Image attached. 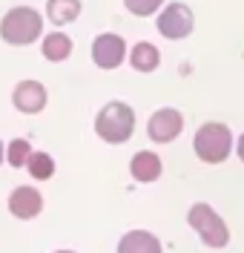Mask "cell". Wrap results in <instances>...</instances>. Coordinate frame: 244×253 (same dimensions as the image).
Returning <instances> with one entry per match:
<instances>
[{"mask_svg":"<svg viewBox=\"0 0 244 253\" xmlns=\"http://www.w3.org/2000/svg\"><path fill=\"white\" fill-rule=\"evenodd\" d=\"M95 132L101 141L106 144H124L135 132V112L124 101H109L106 107H101L95 118Z\"/></svg>","mask_w":244,"mask_h":253,"instance_id":"obj_1","label":"cell"},{"mask_svg":"<svg viewBox=\"0 0 244 253\" xmlns=\"http://www.w3.org/2000/svg\"><path fill=\"white\" fill-rule=\"evenodd\" d=\"M193 150L204 164H221V161H227L230 153H233V132H230V126L221 124V121L201 124L193 138Z\"/></svg>","mask_w":244,"mask_h":253,"instance_id":"obj_2","label":"cell"},{"mask_svg":"<svg viewBox=\"0 0 244 253\" xmlns=\"http://www.w3.org/2000/svg\"><path fill=\"white\" fill-rule=\"evenodd\" d=\"M43 32V17L29 6H17L12 12H6L0 20V38L12 46H26L37 41V35Z\"/></svg>","mask_w":244,"mask_h":253,"instance_id":"obj_3","label":"cell"},{"mask_svg":"<svg viewBox=\"0 0 244 253\" xmlns=\"http://www.w3.org/2000/svg\"><path fill=\"white\" fill-rule=\"evenodd\" d=\"M187 224L201 236V242H204L207 248H215V251H218V248H227L230 227L224 224V219H221L207 202H195V205L190 207V213H187Z\"/></svg>","mask_w":244,"mask_h":253,"instance_id":"obj_4","label":"cell"},{"mask_svg":"<svg viewBox=\"0 0 244 253\" xmlns=\"http://www.w3.org/2000/svg\"><path fill=\"white\" fill-rule=\"evenodd\" d=\"M193 26H195V15L187 3H167L164 12L158 15V32L170 41H181V38H190L193 35Z\"/></svg>","mask_w":244,"mask_h":253,"instance_id":"obj_5","label":"cell"},{"mask_svg":"<svg viewBox=\"0 0 244 253\" xmlns=\"http://www.w3.org/2000/svg\"><path fill=\"white\" fill-rule=\"evenodd\" d=\"M184 129V115L173 107H164V110H155L146 121V135L155 144H170L175 141Z\"/></svg>","mask_w":244,"mask_h":253,"instance_id":"obj_6","label":"cell"},{"mask_svg":"<svg viewBox=\"0 0 244 253\" xmlns=\"http://www.w3.org/2000/svg\"><path fill=\"white\" fill-rule=\"evenodd\" d=\"M127 58V43L121 35H98L95 43H92V61L101 66V69H118Z\"/></svg>","mask_w":244,"mask_h":253,"instance_id":"obj_7","label":"cell"},{"mask_svg":"<svg viewBox=\"0 0 244 253\" xmlns=\"http://www.w3.org/2000/svg\"><path fill=\"white\" fill-rule=\"evenodd\" d=\"M12 101L20 112L35 115V112H40L46 107V86L37 84V81H20L15 86V92H12Z\"/></svg>","mask_w":244,"mask_h":253,"instance_id":"obj_8","label":"cell"},{"mask_svg":"<svg viewBox=\"0 0 244 253\" xmlns=\"http://www.w3.org/2000/svg\"><path fill=\"white\" fill-rule=\"evenodd\" d=\"M9 210L17 219H35L43 210V196L35 187H17L9 196Z\"/></svg>","mask_w":244,"mask_h":253,"instance_id":"obj_9","label":"cell"},{"mask_svg":"<svg viewBox=\"0 0 244 253\" xmlns=\"http://www.w3.org/2000/svg\"><path fill=\"white\" fill-rule=\"evenodd\" d=\"M161 158L155 156L152 150H141V153H135L130 161V173L135 181H141V184H149V181H158L161 178Z\"/></svg>","mask_w":244,"mask_h":253,"instance_id":"obj_10","label":"cell"},{"mask_svg":"<svg viewBox=\"0 0 244 253\" xmlns=\"http://www.w3.org/2000/svg\"><path fill=\"white\" fill-rule=\"evenodd\" d=\"M118 253H164L161 242L149 230H130L118 242Z\"/></svg>","mask_w":244,"mask_h":253,"instance_id":"obj_11","label":"cell"},{"mask_svg":"<svg viewBox=\"0 0 244 253\" xmlns=\"http://www.w3.org/2000/svg\"><path fill=\"white\" fill-rule=\"evenodd\" d=\"M130 63L135 72H155L158 69V63H161V52L155 43H149V41H141V43H135L130 49Z\"/></svg>","mask_w":244,"mask_h":253,"instance_id":"obj_12","label":"cell"},{"mask_svg":"<svg viewBox=\"0 0 244 253\" xmlns=\"http://www.w3.org/2000/svg\"><path fill=\"white\" fill-rule=\"evenodd\" d=\"M81 9V0H49L46 3V15L55 26H66V23L78 20Z\"/></svg>","mask_w":244,"mask_h":253,"instance_id":"obj_13","label":"cell"},{"mask_svg":"<svg viewBox=\"0 0 244 253\" xmlns=\"http://www.w3.org/2000/svg\"><path fill=\"white\" fill-rule=\"evenodd\" d=\"M43 58L46 61H66L69 55H72V41H69V35H64V32H52V35H46L43 38Z\"/></svg>","mask_w":244,"mask_h":253,"instance_id":"obj_14","label":"cell"},{"mask_svg":"<svg viewBox=\"0 0 244 253\" xmlns=\"http://www.w3.org/2000/svg\"><path fill=\"white\" fill-rule=\"evenodd\" d=\"M26 170H29V175H32V178H37V181H46V178H52V173H55V161H52V156H49V153H32L29 164H26Z\"/></svg>","mask_w":244,"mask_h":253,"instance_id":"obj_15","label":"cell"},{"mask_svg":"<svg viewBox=\"0 0 244 253\" xmlns=\"http://www.w3.org/2000/svg\"><path fill=\"white\" fill-rule=\"evenodd\" d=\"M32 147L26 138H15V141L9 144V164L12 167H26L29 164V158H32Z\"/></svg>","mask_w":244,"mask_h":253,"instance_id":"obj_16","label":"cell"},{"mask_svg":"<svg viewBox=\"0 0 244 253\" xmlns=\"http://www.w3.org/2000/svg\"><path fill=\"white\" fill-rule=\"evenodd\" d=\"M124 6L130 9L132 15L149 17V15H155V12L164 6V0H124Z\"/></svg>","mask_w":244,"mask_h":253,"instance_id":"obj_17","label":"cell"},{"mask_svg":"<svg viewBox=\"0 0 244 253\" xmlns=\"http://www.w3.org/2000/svg\"><path fill=\"white\" fill-rule=\"evenodd\" d=\"M236 153H239V158H242V164H244V132L239 135V141H236Z\"/></svg>","mask_w":244,"mask_h":253,"instance_id":"obj_18","label":"cell"},{"mask_svg":"<svg viewBox=\"0 0 244 253\" xmlns=\"http://www.w3.org/2000/svg\"><path fill=\"white\" fill-rule=\"evenodd\" d=\"M0 164H3V144H0Z\"/></svg>","mask_w":244,"mask_h":253,"instance_id":"obj_19","label":"cell"},{"mask_svg":"<svg viewBox=\"0 0 244 253\" xmlns=\"http://www.w3.org/2000/svg\"><path fill=\"white\" fill-rule=\"evenodd\" d=\"M55 253H75V251H55Z\"/></svg>","mask_w":244,"mask_h":253,"instance_id":"obj_20","label":"cell"}]
</instances>
